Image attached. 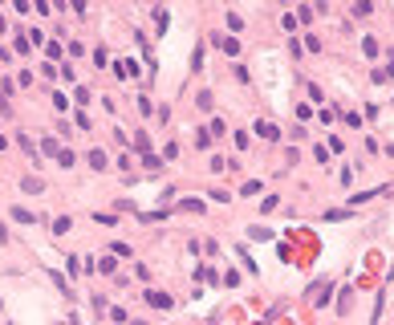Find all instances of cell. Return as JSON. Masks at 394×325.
<instances>
[{"mask_svg": "<svg viewBox=\"0 0 394 325\" xmlns=\"http://www.w3.org/2000/svg\"><path fill=\"white\" fill-rule=\"evenodd\" d=\"M114 73H118L122 81H126V77H138V61H130V57H118V61H114Z\"/></svg>", "mask_w": 394, "mask_h": 325, "instance_id": "cell-1", "label": "cell"}, {"mask_svg": "<svg viewBox=\"0 0 394 325\" xmlns=\"http://www.w3.org/2000/svg\"><path fill=\"white\" fill-rule=\"evenodd\" d=\"M146 305H155V309H171V297H167V293H159V289H146Z\"/></svg>", "mask_w": 394, "mask_h": 325, "instance_id": "cell-2", "label": "cell"}, {"mask_svg": "<svg viewBox=\"0 0 394 325\" xmlns=\"http://www.w3.org/2000/svg\"><path fill=\"white\" fill-rule=\"evenodd\" d=\"M86 159H90V167H94V171H106V167H110V162H106V155H102V150H98V146H94V150H90V155H86Z\"/></svg>", "mask_w": 394, "mask_h": 325, "instance_id": "cell-3", "label": "cell"}, {"mask_svg": "<svg viewBox=\"0 0 394 325\" xmlns=\"http://www.w3.org/2000/svg\"><path fill=\"white\" fill-rule=\"evenodd\" d=\"M13 219H17V224H37V212H29V207H13Z\"/></svg>", "mask_w": 394, "mask_h": 325, "instance_id": "cell-4", "label": "cell"}, {"mask_svg": "<svg viewBox=\"0 0 394 325\" xmlns=\"http://www.w3.org/2000/svg\"><path fill=\"white\" fill-rule=\"evenodd\" d=\"M256 134H260V138H269V143H272V138H281V130H276L272 122H256Z\"/></svg>", "mask_w": 394, "mask_h": 325, "instance_id": "cell-5", "label": "cell"}, {"mask_svg": "<svg viewBox=\"0 0 394 325\" xmlns=\"http://www.w3.org/2000/svg\"><path fill=\"white\" fill-rule=\"evenodd\" d=\"M45 53H49V61L57 65L61 61V41H45Z\"/></svg>", "mask_w": 394, "mask_h": 325, "instance_id": "cell-6", "label": "cell"}, {"mask_svg": "<svg viewBox=\"0 0 394 325\" xmlns=\"http://www.w3.org/2000/svg\"><path fill=\"white\" fill-rule=\"evenodd\" d=\"M69 228H73V219H69V216H57V219H53V232H57V236H65Z\"/></svg>", "mask_w": 394, "mask_h": 325, "instance_id": "cell-7", "label": "cell"}, {"mask_svg": "<svg viewBox=\"0 0 394 325\" xmlns=\"http://www.w3.org/2000/svg\"><path fill=\"white\" fill-rule=\"evenodd\" d=\"M219 49H224L228 57H236V53H240V41H236V37H224V41H219Z\"/></svg>", "mask_w": 394, "mask_h": 325, "instance_id": "cell-8", "label": "cell"}, {"mask_svg": "<svg viewBox=\"0 0 394 325\" xmlns=\"http://www.w3.org/2000/svg\"><path fill=\"white\" fill-rule=\"evenodd\" d=\"M73 159H77L73 150H69V146H61V155H57V167H73Z\"/></svg>", "mask_w": 394, "mask_h": 325, "instance_id": "cell-9", "label": "cell"}, {"mask_svg": "<svg viewBox=\"0 0 394 325\" xmlns=\"http://www.w3.org/2000/svg\"><path fill=\"white\" fill-rule=\"evenodd\" d=\"M155 25H159V33L171 25V13H167V8H155Z\"/></svg>", "mask_w": 394, "mask_h": 325, "instance_id": "cell-10", "label": "cell"}, {"mask_svg": "<svg viewBox=\"0 0 394 325\" xmlns=\"http://www.w3.org/2000/svg\"><path fill=\"white\" fill-rule=\"evenodd\" d=\"M41 150H45V155H53V159L61 155V146H57V138H45V143H41Z\"/></svg>", "mask_w": 394, "mask_h": 325, "instance_id": "cell-11", "label": "cell"}, {"mask_svg": "<svg viewBox=\"0 0 394 325\" xmlns=\"http://www.w3.org/2000/svg\"><path fill=\"white\" fill-rule=\"evenodd\" d=\"M53 106H57V110H61V114L69 110V98H65V90H57V94H53Z\"/></svg>", "mask_w": 394, "mask_h": 325, "instance_id": "cell-12", "label": "cell"}, {"mask_svg": "<svg viewBox=\"0 0 394 325\" xmlns=\"http://www.w3.org/2000/svg\"><path fill=\"white\" fill-rule=\"evenodd\" d=\"M362 53H366V57H378V41L366 37V41H362Z\"/></svg>", "mask_w": 394, "mask_h": 325, "instance_id": "cell-13", "label": "cell"}, {"mask_svg": "<svg viewBox=\"0 0 394 325\" xmlns=\"http://www.w3.org/2000/svg\"><path fill=\"white\" fill-rule=\"evenodd\" d=\"M179 207H183V212H195V216H199V212H203V203H199V199H183Z\"/></svg>", "mask_w": 394, "mask_h": 325, "instance_id": "cell-14", "label": "cell"}, {"mask_svg": "<svg viewBox=\"0 0 394 325\" xmlns=\"http://www.w3.org/2000/svg\"><path fill=\"white\" fill-rule=\"evenodd\" d=\"M256 191H260V179H248L244 187H240V195H256Z\"/></svg>", "mask_w": 394, "mask_h": 325, "instance_id": "cell-15", "label": "cell"}, {"mask_svg": "<svg viewBox=\"0 0 394 325\" xmlns=\"http://www.w3.org/2000/svg\"><path fill=\"white\" fill-rule=\"evenodd\" d=\"M94 269H98V272H114V256H102V260L94 264Z\"/></svg>", "mask_w": 394, "mask_h": 325, "instance_id": "cell-16", "label": "cell"}, {"mask_svg": "<svg viewBox=\"0 0 394 325\" xmlns=\"http://www.w3.org/2000/svg\"><path fill=\"white\" fill-rule=\"evenodd\" d=\"M248 236H252V240H272V232H269V228H252Z\"/></svg>", "mask_w": 394, "mask_h": 325, "instance_id": "cell-17", "label": "cell"}, {"mask_svg": "<svg viewBox=\"0 0 394 325\" xmlns=\"http://www.w3.org/2000/svg\"><path fill=\"white\" fill-rule=\"evenodd\" d=\"M212 134H228V126H224V118H212V126H207Z\"/></svg>", "mask_w": 394, "mask_h": 325, "instance_id": "cell-18", "label": "cell"}, {"mask_svg": "<svg viewBox=\"0 0 394 325\" xmlns=\"http://www.w3.org/2000/svg\"><path fill=\"white\" fill-rule=\"evenodd\" d=\"M143 162H146L150 171H159V167H163V159H159V155H143Z\"/></svg>", "mask_w": 394, "mask_h": 325, "instance_id": "cell-19", "label": "cell"}, {"mask_svg": "<svg viewBox=\"0 0 394 325\" xmlns=\"http://www.w3.org/2000/svg\"><path fill=\"white\" fill-rule=\"evenodd\" d=\"M20 187H25V191H41V187H45V183H41V179H33V175H29V179H25V183H20Z\"/></svg>", "mask_w": 394, "mask_h": 325, "instance_id": "cell-20", "label": "cell"}, {"mask_svg": "<svg viewBox=\"0 0 394 325\" xmlns=\"http://www.w3.org/2000/svg\"><path fill=\"white\" fill-rule=\"evenodd\" d=\"M212 171H215V175H219V171H228V159H224V155H215V159H212Z\"/></svg>", "mask_w": 394, "mask_h": 325, "instance_id": "cell-21", "label": "cell"}, {"mask_svg": "<svg viewBox=\"0 0 394 325\" xmlns=\"http://www.w3.org/2000/svg\"><path fill=\"white\" fill-rule=\"evenodd\" d=\"M4 146H8V138H4V134H0V150H4Z\"/></svg>", "mask_w": 394, "mask_h": 325, "instance_id": "cell-22", "label": "cell"}]
</instances>
